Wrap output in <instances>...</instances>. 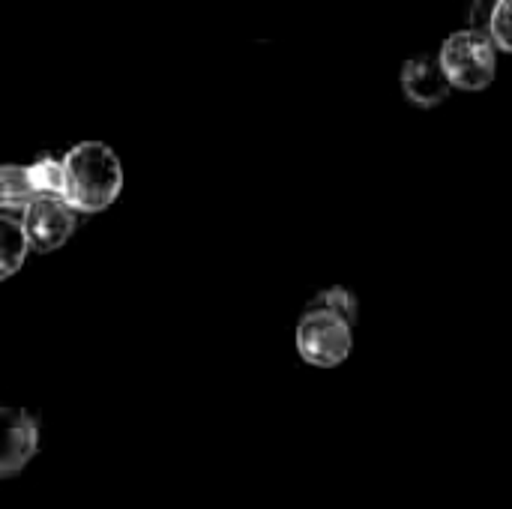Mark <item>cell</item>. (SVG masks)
<instances>
[{"label":"cell","mask_w":512,"mask_h":509,"mask_svg":"<svg viewBox=\"0 0 512 509\" xmlns=\"http://www.w3.org/2000/svg\"><path fill=\"white\" fill-rule=\"evenodd\" d=\"M39 450V423L24 408H0V477H18Z\"/></svg>","instance_id":"5"},{"label":"cell","mask_w":512,"mask_h":509,"mask_svg":"<svg viewBox=\"0 0 512 509\" xmlns=\"http://www.w3.org/2000/svg\"><path fill=\"white\" fill-rule=\"evenodd\" d=\"M312 309H324V312H333V315H342L345 321L357 324V312H360V303H357V294L345 285H333V288H324L318 291L312 300H309Z\"/></svg>","instance_id":"10"},{"label":"cell","mask_w":512,"mask_h":509,"mask_svg":"<svg viewBox=\"0 0 512 509\" xmlns=\"http://www.w3.org/2000/svg\"><path fill=\"white\" fill-rule=\"evenodd\" d=\"M27 177L36 198H63V159L39 156L27 165Z\"/></svg>","instance_id":"9"},{"label":"cell","mask_w":512,"mask_h":509,"mask_svg":"<svg viewBox=\"0 0 512 509\" xmlns=\"http://www.w3.org/2000/svg\"><path fill=\"white\" fill-rule=\"evenodd\" d=\"M123 192L120 156L102 141H81L63 156V201L75 213H102Z\"/></svg>","instance_id":"1"},{"label":"cell","mask_w":512,"mask_h":509,"mask_svg":"<svg viewBox=\"0 0 512 509\" xmlns=\"http://www.w3.org/2000/svg\"><path fill=\"white\" fill-rule=\"evenodd\" d=\"M294 342H297V354L303 363L315 369H336L354 351V324L345 321L342 315L306 306V312L300 315Z\"/></svg>","instance_id":"3"},{"label":"cell","mask_w":512,"mask_h":509,"mask_svg":"<svg viewBox=\"0 0 512 509\" xmlns=\"http://www.w3.org/2000/svg\"><path fill=\"white\" fill-rule=\"evenodd\" d=\"M30 255L21 219L12 213H0V282L15 276Z\"/></svg>","instance_id":"7"},{"label":"cell","mask_w":512,"mask_h":509,"mask_svg":"<svg viewBox=\"0 0 512 509\" xmlns=\"http://www.w3.org/2000/svg\"><path fill=\"white\" fill-rule=\"evenodd\" d=\"M36 198L27 165H0V210L3 213H24V207Z\"/></svg>","instance_id":"8"},{"label":"cell","mask_w":512,"mask_h":509,"mask_svg":"<svg viewBox=\"0 0 512 509\" xmlns=\"http://www.w3.org/2000/svg\"><path fill=\"white\" fill-rule=\"evenodd\" d=\"M18 219L33 252H57L78 228V213L63 198H33Z\"/></svg>","instance_id":"4"},{"label":"cell","mask_w":512,"mask_h":509,"mask_svg":"<svg viewBox=\"0 0 512 509\" xmlns=\"http://www.w3.org/2000/svg\"><path fill=\"white\" fill-rule=\"evenodd\" d=\"M489 36H492L495 48L512 51V0H498L495 15L489 21Z\"/></svg>","instance_id":"11"},{"label":"cell","mask_w":512,"mask_h":509,"mask_svg":"<svg viewBox=\"0 0 512 509\" xmlns=\"http://www.w3.org/2000/svg\"><path fill=\"white\" fill-rule=\"evenodd\" d=\"M495 6H498V0H471V3H468L471 30L489 33V21H492V15H495Z\"/></svg>","instance_id":"12"},{"label":"cell","mask_w":512,"mask_h":509,"mask_svg":"<svg viewBox=\"0 0 512 509\" xmlns=\"http://www.w3.org/2000/svg\"><path fill=\"white\" fill-rule=\"evenodd\" d=\"M438 63H441L450 87L465 90V93H480L495 81L498 48L489 33L465 27V30H456L444 42Z\"/></svg>","instance_id":"2"},{"label":"cell","mask_w":512,"mask_h":509,"mask_svg":"<svg viewBox=\"0 0 512 509\" xmlns=\"http://www.w3.org/2000/svg\"><path fill=\"white\" fill-rule=\"evenodd\" d=\"M402 90L405 96L420 105V108H435L441 105L447 96H450V81L438 63V57H429V54H420V57H411L405 66H402Z\"/></svg>","instance_id":"6"}]
</instances>
